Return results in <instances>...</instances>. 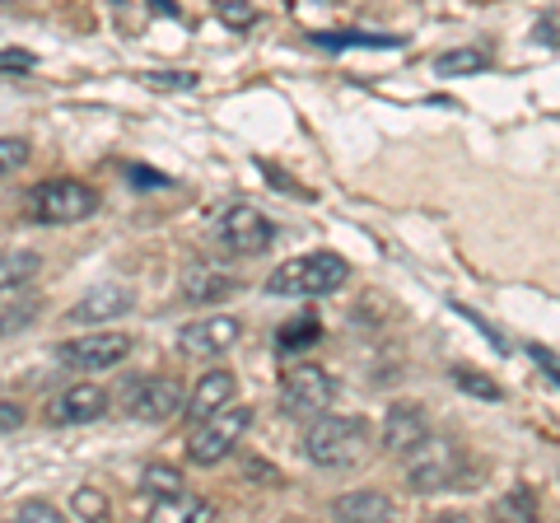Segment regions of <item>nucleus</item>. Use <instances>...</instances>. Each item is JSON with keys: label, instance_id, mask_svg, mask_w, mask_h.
<instances>
[{"label": "nucleus", "instance_id": "1", "mask_svg": "<svg viewBox=\"0 0 560 523\" xmlns=\"http://www.w3.org/2000/svg\"><path fill=\"white\" fill-rule=\"evenodd\" d=\"M350 281V267H346V257L337 253H300V257H290V262H280V267L267 276V294H276V300H318V294H331V290H341Z\"/></svg>", "mask_w": 560, "mask_h": 523}, {"label": "nucleus", "instance_id": "2", "mask_svg": "<svg viewBox=\"0 0 560 523\" xmlns=\"http://www.w3.org/2000/svg\"><path fill=\"white\" fill-rule=\"evenodd\" d=\"M364 449H370V426L360 421V416H313V426L304 434V453L308 463L318 467H355L364 458Z\"/></svg>", "mask_w": 560, "mask_h": 523}, {"label": "nucleus", "instance_id": "3", "mask_svg": "<svg viewBox=\"0 0 560 523\" xmlns=\"http://www.w3.org/2000/svg\"><path fill=\"white\" fill-rule=\"evenodd\" d=\"M401 463H407V481H411L416 496H434V491H448V486H477V481H467L463 449L440 440V434H430L425 444H416Z\"/></svg>", "mask_w": 560, "mask_h": 523}, {"label": "nucleus", "instance_id": "4", "mask_svg": "<svg viewBox=\"0 0 560 523\" xmlns=\"http://www.w3.org/2000/svg\"><path fill=\"white\" fill-rule=\"evenodd\" d=\"M253 426V411L248 407H238V403H224L215 416H206V421L191 430V440H187V458L197 463V467H215L224 463L230 453L238 449L243 440V430Z\"/></svg>", "mask_w": 560, "mask_h": 523}, {"label": "nucleus", "instance_id": "5", "mask_svg": "<svg viewBox=\"0 0 560 523\" xmlns=\"http://www.w3.org/2000/svg\"><path fill=\"white\" fill-rule=\"evenodd\" d=\"M28 206H33V220L43 224H80L98 211V191L80 178H47L33 187Z\"/></svg>", "mask_w": 560, "mask_h": 523}, {"label": "nucleus", "instance_id": "6", "mask_svg": "<svg viewBox=\"0 0 560 523\" xmlns=\"http://www.w3.org/2000/svg\"><path fill=\"white\" fill-rule=\"evenodd\" d=\"M215 243L224 253H234V257H257V253H267L271 243H276V224L257 211V206H224L220 220H215Z\"/></svg>", "mask_w": 560, "mask_h": 523}, {"label": "nucleus", "instance_id": "7", "mask_svg": "<svg viewBox=\"0 0 560 523\" xmlns=\"http://www.w3.org/2000/svg\"><path fill=\"white\" fill-rule=\"evenodd\" d=\"M331 374L318 370V364H294L280 379V411L290 416V421H313V416H323L331 407Z\"/></svg>", "mask_w": 560, "mask_h": 523}, {"label": "nucleus", "instance_id": "8", "mask_svg": "<svg viewBox=\"0 0 560 523\" xmlns=\"http://www.w3.org/2000/svg\"><path fill=\"white\" fill-rule=\"evenodd\" d=\"M187 397H183V383L173 374H154V379H140L136 388H127V416L136 421H173V416H183Z\"/></svg>", "mask_w": 560, "mask_h": 523}, {"label": "nucleus", "instance_id": "9", "mask_svg": "<svg viewBox=\"0 0 560 523\" xmlns=\"http://www.w3.org/2000/svg\"><path fill=\"white\" fill-rule=\"evenodd\" d=\"M131 356V337L127 333H84L75 341L57 346V360L66 370H113Z\"/></svg>", "mask_w": 560, "mask_h": 523}, {"label": "nucleus", "instance_id": "10", "mask_svg": "<svg viewBox=\"0 0 560 523\" xmlns=\"http://www.w3.org/2000/svg\"><path fill=\"white\" fill-rule=\"evenodd\" d=\"M243 333V323L230 313H215V318H197L178 333V351L187 360H220L224 351H234V341Z\"/></svg>", "mask_w": 560, "mask_h": 523}, {"label": "nucleus", "instance_id": "11", "mask_svg": "<svg viewBox=\"0 0 560 523\" xmlns=\"http://www.w3.org/2000/svg\"><path fill=\"white\" fill-rule=\"evenodd\" d=\"M238 276L215 267V262H191V267L183 271V300L187 304H220V300H234L238 294Z\"/></svg>", "mask_w": 560, "mask_h": 523}, {"label": "nucleus", "instance_id": "12", "mask_svg": "<svg viewBox=\"0 0 560 523\" xmlns=\"http://www.w3.org/2000/svg\"><path fill=\"white\" fill-rule=\"evenodd\" d=\"M430 440V421L425 411H420L416 403H393L388 416H383V449L397 453V458H407V453L416 444Z\"/></svg>", "mask_w": 560, "mask_h": 523}, {"label": "nucleus", "instance_id": "13", "mask_svg": "<svg viewBox=\"0 0 560 523\" xmlns=\"http://www.w3.org/2000/svg\"><path fill=\"white\" fill-rule=\"evenodd\" d=\"M108 411V393L98 388V383H70V388L51 403V421L57 426H90V421H98V416Z\"/></svg>", "mask_w": 560, "mask_h": 523}, {"label": "nucleus", "instance_id": "14", "mask_svg": "<svg viewBox=\"0 0 560 523\" xmlns=\"http://www.w3.org/2000/svg\"><path fill=\"white\" fill-rule=\"evenodd\" d=\"M234 388H238V383H234V374H230V370H206V374H201V383L191 388L183 416H187L191 426H201L206 416H215L224 403H234Z\"/></svg>", "mask_w": 560, "mask_h": 523}, {"label": "nucleus", "instance_id": "15", "mask_svg": "<svg viewBox=\"0 0 560 523\" xmlns=\"http://www.w3.org/2000/svg\"><path fill=\"white\" fill-rule=\"evenodd\" d=\"M131 304H136V294L127 286H98V290L84 294V300L70 304L66 318L70 323H108V318H121Z\"/></svg>", "mask_w": 560, "mask_h": 523}, {"label": "nucleus", "instance_id": "16", "mask_svg": "<svg viewBox=\"0 0 560 523\" xmlns=\"http://www.w3.org/2000/svg\"><path fill=\"white\" fill-rule=\"evenodd\" d=\"M331 514L337 519H360V523H383V519H393V496H383V491H350V496H337L331 500Z\"/></svg>", "mask_w": 560, "mask_h": 523}, {"label": "nucleus", "instance_id": "17", "mask_svg": "<svg viewBox=\"0 0 560 523\" xmlns=\"http://www.w3.org/2000/svg\"><path fill=\"white\" fill-rule=\"evenodd\" d=\"M38 309L43 300L33 290H0V337H10V333H20V327H28L33 318H38Z\"/></svg>", "mask_w": 560, "mask_h": 523}, {"label": "nucleus", "instance_id": "18", "mask_svg": "<svg viewBox=\"0 0 560 523\" xmlns=\"http://www.w3.org/2000/svg\"><path fill=\"white\" fill-rule=\"evenodd\" d=\"M38 267H43V257H38V253H28V248H20V253H0V290H20V286H28L33 276H38Z\"/></svg>", "mask_w": 560, "mask_h": 523}, {"label": "nucleus", "instance_id": "19", "mask_svg": "<svg viewBox=\"0 0 560 523\" xmlns=\"http://www.w3.org/2000/svg\"><path fill=\"white\" fill-rule=\"evenodd\" d=\"M154 519H210V504L197 500V496H183V491H173V496H154Z\"/></svg>", "mask_w": 560, "mask_h": 523}, {"label": "nucleus", "instance_id": "20", "mask_svg": "<svg viewBox=\"0 0 560 523\" xmlns=\"http://www.w3.org/2000/svg\"><path fill=\"white\" fill-rule=\"evenodd\" d=\"M486 51L481 47H453V51H444V57H434V71L440 75H477V71H486Z\"/></svg>", "mask_w": 560, "mask_h": 523}, {"label": "nucleus", "instance_id": "21", "mask_svg": "<svg viewBox=\"0 0 560 523\" xmlns=\"http://www.w3.org/2000/svg\"><path fill=\"white\" fill-rule=\"evenodd\" d=\"M313 43L327 47V51H341V47H401V38H393V33H313Z\"/></svg>", "mask_w": 560, "mask_h": 523}, {"label": "nucleus", "instance_id": "22", "mask_svg": "<svg viewBox=\"0 0 560 523\" xmlns=\"http://www.w3.org/2000/svg\"><path fill=\"white\" fill-rule=\"evenodd\" d=\"M140 486H145L150 496H173V491H183V473L178 467H168V463H145Z\"/></svg>", "mask_w": 560, "mask_h": 523}, {"label": "nucleus", "instance_id": "23", "mask_svg": "<svg viewBox=\"0 0 560 523\" xmlns=\"http://www.w3.org/2000/svg\"><path fill=\"white\" fill-rule=\"evenodd\" d=\"M323 341V323L318 318H294L285 333H280V351H304V346Z\"/></svg>", "mask_w": 560, "mask_h": 523}, {"label": "nucleus", "instance_id": "24", "mask_svg": "<svg viewBox=\"0 0 560 523\" xmlns=\"http://www.w3.org/2000/svg\"><path fill=\"white\" fill-rule=\"evenodd\" d=\"M453 383H458L463 393H471V397H486V403H500V397H504L500 383L486 379V374H477V370H453Z\"/></svg>", "mask_w": 560, "mask_h": 523}, {"label": "nucleus", "instance_id": "25", "mask_svg": "<svg viewBox=\"0 0 560 523\" xmlns=\"http://www.w3.org/2000/svg\"><path fill=\"white\" fill-rule=\"evenodd\" d=\"M70 510H75V519H108V496L94 491V486H80L75 496H70Z\"/></svg>", "mask_w": 560, "mask_h": 523}, {"label": "nucleus", "instance_id": "26", "mask_svg": "<svg viewBox=\"0 0 560 523\" xmlns=\"http://www.w3.org/2000/svg\"><path fill=\"white\" fill-rule=\"evenodd\" d=\"M28 164V141L24 136H0V178L20 173Z\"/></svg>", "mask_w": 560, "mask_h": 523}, {"label": "nucleus", "instance_id": "27", "mask_svg": "<svg viewBox=\"0 0 560 523\" xmlns=\"http://www.w3.org/2000/svg\"><path fill=\"white\" fill-rule=\"evenodd\" d=\"M210 5H215V14L230 28H248L253 20H257V10H253V0H210Z\"/></svg>", "mask_w": 560, "mask_h": 523}, {"label": "nucleus", "instance_id": "28", "mask_svg": "<svg viewBox=\"0 0 560 523\" xmlns=\"http://www.w3.org/2000/svg\"><path fill=\"white\" fill-rule=\"evenodd\" d=\"M150 90H197V75L191 71H145L140 75Z\"/></svg>", "mask_w": 560, "mask_h": 523}, {"label": "nucleus", "instance_id": "29", "mask_svg": "<svg viewBox=\"0 0 560 523\" xmlns=\"http://www.w3.org/2000/svg\"><path fill=\"white\" fill-rule=\"evenodd\" d=\"M14 519H28V523H57V504L47 500H20V510H14Z\"/></svg>", "mask_w": 560, "mask_h": 523}, {"label": "nucleus", "instance_id": "30", "mask_svg": "<svg viewBox=\"0 0 560 523\" xmlns=\"http://www.w3.org/2000/svg\"><path fill=\"white\" fill-rule=\"evenodd\" d=\"M127 178H131L136 187H145V191H154V187H168V178H164V173H154V168H140V164H131V168H127Z\"/></svg>", "mask_w": 560, "mask_h": 523}, {"label": "nucleus", "instance_id": "31", "mask_svg": "<svg viewBox=\"0 0 560 523\" xmlns=\"http://www.w3.org/2000/svg\"><path fill=\"white\" fill-rule=\"evenodd\" d=\"M500 514H518V519H533V496H528V491H514L510 500H500Z\"/></svg>", "mask_w": 560, "mask_h": 523}, {"label": "nucleus", "instance_id": "32", "mask_svg": "<svg viewBox=\"0 0 560 523\" xmlns=\"http://www.w3.org/2000/svg\"><path fill=\"white\" fill-rule=\"evenodd\" d=\"M453 309H458V313H463V318H471V323H477V327H481V333H486V341H490V346H495V351H510V346H504V337L495 333V327H490L486 318H477V313H471L467 304H453Z\"/></svg>", "mask_w": 560, "mask_h": 523}, {"label": "nucleus", "instance_id": "33", "mask_svg": "<svg viewBox=\"0 0 560 523\" xmlns=\"http://www.w3.org/2000/svg\"><path fill=\"white\" fill-rule=\"evenodd\" d=\"M20 426H24V407L20 403H0V434L20 430Z\"/></svg>", "mask_w": 560, "mask_h": 523}, {"label": "nucleus", "instance_id": "34", "mask_svg": "<svg viewBox=\"0 0 560 523\" xmlns=\"http://www.w3.org/2000/svg\"><path fill=\"white\" fill-rule=\"evenodd\" d=\"M528 351H533V360L541 364V370H547V379H551V383H560V360H556L551 351H541V346H528Z\"/></svg>", "mask_w": 560, "mask_h": 523}, {"label": "nucleus", "instance_id": "35", "mask_svg": "<svg viewBox=\"0 0 560 523\" xmlns=\"http://www.w3.org/2000/svg\"><path fill=\"white\" fill-rule=\"evenodd\" d=\"M33 61H38L33 51H0V66H20L24 71V66H33Z\"/></svg>", "mask_w": 560, "mask_h": 523}]
</instances>
